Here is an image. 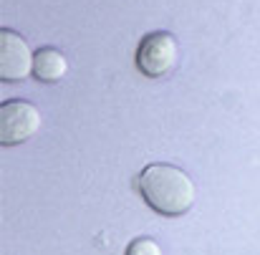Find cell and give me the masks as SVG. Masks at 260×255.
<instances>
[{
	"label": "cell",
	"instance_id": "obj_1",
	"mask_svg": "<svg viewBox=\"0 0 260 255\" xmlns=\"http://www.w3.org/2000/svg\"><path fill=\"white\" fill-rule=\"evenodd\" d=\"M137 187L144 202L162 217H182L184 212H189L197 197L192 177L174 165H162V162L144 167Z\"/></svg>",
	"mask_w": 260,
	"mask_h": 255
},
{
	"label": "cell",
	"instance_id": "obj_2",
	"mask_svg": "<svg viewBox=\"0 0 260 255\" xmlns=\"http://www.w3.org/2000/svg\"><path fill=\"white\" fill-rule=\"evenodd\" d=\"M177 61H179V43L167 30H154L144 36L137 48V69L149 79L170 76L177 69Z\"/></svg>",
	"mask_w": 260,
	"mask_h": 255
},
{
	"label": "cell",
	"instance_id": "obj_3",
	"mask_svg": "<svg viewBox=\"0 0 260 255\" xmlns=\"http://www.w3.org/2000/svg\"><path fill=\"white\" fill-rule=\"evenodd\" d=\"M41 129V111L36 104L13 99L0 106V144L15 147L36 137Z\"/></svg>",
	"mask_w": 260,
	"mask_h": 255
},
{
	"label": "cell",
	"instance_id": "obj_4",
	"mask_svg": "<svg viewBox=\"0 0 260 255\" xmlns=\"http://www.w3.org/2000/svg\"><path fill=\"white\" fill-rule=\"evenodd\" d=\"M33 63H36V53L30 51L28 41L10 30L3 28L0 30V79L3 81H23L33 74Z\"/></svg>",
	"mask_w": 260,
	"mask_h": 255
},
{
	"label": "cell",
	"instance_id": "obj_5",
	"mask_svg": "<svg viewBox=\"0 0 260 255\" xmlns=\"http://www.w3.org/2000/svg\"><path fill=\"white\" fill-rule=\"evenodd\" d=\"M66 71H69V61H66V56H63L58 48L46 46V48L36 51L33 76H36L38 81H43V84H56V81H61V79L66 76Z\"/></svg>",
	"mask_w": 260,
	"mask_h": 255
},
{
	"label": "cell",
	"instance_id": "obj_6",
	"mask_svg": "<svg viewBox=\"0 0 260 255\" xmlns=\"http://www.w3.org/2000/svg\"><path fill=\"white\" fill-rule=\"evenodd\" d=\"M126 255H162V245L154 238H137L129 243Z\"/></svg>",
	"mask_w": 260,
	"mask_h": 255
}]
</instances>
